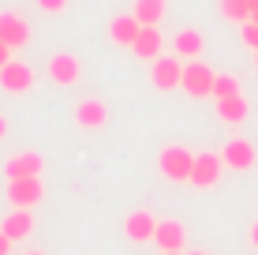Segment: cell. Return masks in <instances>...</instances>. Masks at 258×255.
I'll return each mask as SVG.
<instances>
[{"instance_id":"f1b7e54d","label":"cell","mask_w":258,"mask_h":255,"mask_svg":"<svg viewBox=\"0 0 258 255\" xmlns=\"http://www.w3.org/2000/svg\"><path fill=\"white\" fill-rule=\"evenodd\" d=\"M23 255H45V251H23Z\"/></svg>"},{"instance_id":"f546056e","label":"cell","mask_w":258,"mask_h":255,"mask_svg":"<svg viewBox=\"0 0 258 255\" xmlns=\"http://www.w3.org/2000/svg\"><path fill=\"white\" fill-rule=\"evenodd\" d=\"M161 255H183V251H161Z\"/></svg>"},{"instance_id":"8fae6325","label":"cell","mask_w":258,"mask_h":255,"mask_svg":"<svg viewBox=\"0 0 258 255\" xmlns=\"http://www.w3.org/2000/svg\"><path fill=\"white\" fill-rule=\"evenodd\" d=\"M221 169H225V162H221V154H195V169H191V180L195 188H213V184L221 180Z\"/></svg>"},{"instance_id":"ba28073f","label":"cell","mask_w":258,"mask_h":255,"mask_svg":"<svg viewBox=\"0 0 258 255\" xmlns=\"http://www.w3.org/2000/svg\"><path fill=\"white\" fill-rule=\"evenodd\" d=\"M75 124L86 128V131H101L105 124H109V101L101 98H83L75 105Z\"/></svg>"},{"instance_id":"52a82bcc","label":"cell","mask_w":258,"mask_h":255,"mask_svg":"<svg viewBox=\"0 0 258 255\" xmlns=\"http://www.w3.org/2000/svg\"><path fill=\"white\" fill-rule=\"evenodd\" d=\"M34 86V68L23 64V60H12V64L0 68V90L4 94H26Z\"/></svg>"},{"instance_id":"5bb4252c","label":"cell","mask_w":258,"mask_h":255,"mask_svg":"<svg viewBox=\"0 0 258 255\" xmlns=\"http://www.w3.org/2000/svg\"><path fill=\"white\" fill-rule=\"evenodd\" d=\"M202 45H206V38H202V30H195V26H183V30H176V38H172V53L180 60H199Z\"/></svg>"},{"instance_id":"3957f363","label":"cell","mask_w":258,"mask_h":255,"mask_svg":"<svg viewBox=\"0 0 258 255\" xmlns=\"http://www.w3.org/2000/svg\"><path fill=\"white\" fill-rule=\"evenodd\" d=\"M180 79H183V64H180V57H157V60H150V83L157 86V90H176L180 86Z\"/></svg>"},{"instance_id":"83f0119b","label":"cell","mask_w":258,"mask_h":255,"mask_svg":"<svg viewBox=\"0 0 258 255\" xmlns=\"http://www.w3.org/2000/svg\"><path fill=\"white\" fill-rule=\"evenodd\" d=\"M247 4H251V15H254L258 12V0H247Z\"/></svg>"},{"instance_id":"cb8c5ba5","label":"cell","mask_w":258,"mask_h":255,"mask_svg":"<svg viewBox=\"0 0 258 255\" xmlns=\"http://www.w3.org/2000/svg\"><path fill=\"white\" fill-rule=\"evenodd\" d=\"M4 64H12V49H8L4 41H0V68H4Z\"/></svg>"},{"instance_id":"1f68e13d","label":"cell","mask_w":258,"mask_h":255,"mask_svg":"<svg viewBox=\"0 0 258 255\" xmlns=\"http://www.w3.org/2000/svg\"><path fill=\"white\" fill-rule=\"evenodd\" d=\"M251 23H258V12H254V15H251Z\"/></svg>"},{"instance_id":"e0dca14e","label":"cell","mask_w":258,"mask_h":255,"mask_svg":"<svg viewBox=\"0 0 258 255\" xmlns=\"http://www.w3.org/2000/svg\"><path fill=\"white\" fill-rule=\"evenodd\" d=\"M139 30H142V23L135 19V15H116V19L109 23V38L116 41V45H135V38H139Z\"/></svg>"},{"instance_id":"ac0fdd59","label":"cell","mask_w":258,"mask_h":255,"mask_svg":"<svg viewBox=\"0 0 258 255\" xmlns=\"http://www.w3.org/2000/svg\"><path fill=\"white\" fill-rule=\"evenodd\" d=\"M165 12H168V0H135V4H131V15H135L142 26H157L165 19Z\"/></svg>"},{"instance_id":"7a4b0ae2","label":"cell","mask_w":258,"mask_h":255,"mask_svg":"<svg viewBox=\"0 0 258 255\" xmlns=\"http://www.w3.org/2000/svg\"><path fill=\"white\" fill-rule=\"evenodd\" d=\"M213 83H217V72L202 60H183V94L187 98H213Z\"/></svg>"},{"instance_id":"d4e9b609","label":"cell","mask_w":258,"mask_h":255,"mask_svg":"<svg viewBox=\"0 0 258 255\" xmlns=\"http://www.w3.org/2000/svg\"><path fill=\"white\" fill-rule=\"evenodd\" d=\"M0 255H12V240H8L4 233H0Z\"/></svg>"},{"instance_id":"484cf974","label":"cell","mask_w":258,"mask_h":255,"mask_svg":"<svg viewBox=\"0 0 258 255\" xmlns=\"http://www.w3.org/2000/svg\"><path fill=\"white\" fill-rule=\"evenodd\" d=\"M251 244H254V248H258V222L251 225Z\"/></svg>"},{"instance_id":"d6986e66","label":"cell","mask_w":258,"mask_h":255,"mask_svg":"<svg viewBox=\"0 0 258 255\" xmlns=\"http://www.w3.org/2000/svg\"><path fill=\"white\" fill-rule=\"evenodd\" d=\"M247 113H251V105H247L243 94H236V98H221V101H217V117L225 120V124H232V128L243 124Z\"/></svg>"},{"instance_id":"6da1fadb","label":"cell","mask_w":258,"mask_h":255,"mask_svg":"<svg viewBox=\"0 0 258 255\" xmlns=\"http://www.w3.org/2000/svg\"><path fill=\"white\" fill-rule=\"evenodd\" d=\"M157 165H161V177H165V180L187 184V180H191V169H195V154L187 150V146L172 143V146H165V150H161Z\"/></svg>"},{"instance_id":"ffe728a7","label":"cell","mask_w":258,"mask_h":255,"mask_svg":"<svg viewBox=\"0 0 258 255\" xmlns=\"http://www.w3.org/2000/svg\"><path fill=\"white\" fill-rule=\"evenodd\" d=\"M221 15L243 26V23H251V4L247 0H221Z\"/></svg>"},{"instance_id":"7c38bea8","label":"cell","mask_w":258,"mask_h":255,"mask_svg":"<svg viewBox=\"0 0 258 255\" xmlns=\"http://www.w3.org/2000/svg\"><path fill=\"white\" fill-rule=\"evenodd\" d=\"M123 233H127V240L146 244V240H154V233H157V218L150 214V210H131L127 222H123Z\"/></svg>"},{"instance_id":"5b68a950","label":"cell","mask_w":258,"mask_h":255,"mask_svg":"<svg viewBox=\"0 0 258 255\" xmlns=\"http://www.w3.org/2000/svg\"><path fill=\"white\" fill-rule=\"evenodd\" d=\"M49 79L56 86H75L83 79V60L75 53H52L49 57Z\"/></svg>"},{"instance_id":"4316f807","label":"cell","mask_w":258,"mask_h":255,"mask_svg":"<svg viewBox=\"0 0 258 255\" xmlns=\"http://www.w3.org/2000/svg\"><path fill=\"white\" fill-rule=\"evenodd\" d=\"M4 135H8V120L0 117V139H4Z\"/></svg>"},{"instance_id":"30bf717a","label":"cell","mask_w":258,"mask_h":255,"mask_svg":"<svg viewBox=\"0 0 258 255\" xmlns=\"http://www.w3.org/2000/svg\"><path fill=\"white\" fill-rule=\"evenodd\" d=\"M41 169H45V162H41L38 150H19V154L8 158L4 177L8 180H26V177H41Z\"/></svg>"},{"instance_id":"603a6c76","label":"cell","mask_w":258,"mask_h":255,"mask_svg":"<svg viewBox=\"0 0 258 255\" xmlns=\"http://www.w3.org/2000/svg\"><path fill=\"white\" fill-rule=\"evenodd\" d=\"M34 4H38L45 15H64L68 12V0H34Z\"/></svg>"},{"instance_id":"d6a6232c","label":"cell","mask_w":258,"mask_h":255,"mask_svg":"<svg viewBox=\"0 0 258 255\" xmlns=\"http://www.w3.org/2000/svg\"><path fill=\"white\" fill-rule=\"evenodd\" d=\"M254 64H258V53H254Z\"/></svg>"},{"instance_id":"2e32d148","label":"cell","mask_w":258,"mask_h":255,"mask_svg":"<svg viewBox=\"0 0 258 255\" xmlns=\"http://www.w3.org/2000/svg\"><path fill=\"white\" fill-rule=\"evenodd\" d=\"M0 233L8 236V240H26V236L34 233V214L30 210H12V214L4 218V225H0Z\"/></svg>"},{"instance_id":"4dcf8cb0","label":"cell","mask_w":258,"mask_h":255,"mask_svg":"<svg viewBox=\"0 0 258 255\" xmlns=\"http://www.w3.org/2000/svg\"><path fill=\"white\" fill-rule=\"evenodd\" d=\"M187 255H210V251H187Z\"/></svg>"},{"instance_id":"4fadbf2b","label":"cell","mask_w":258,"mask_h":255,"mask_svg":"<svg viewBox=\"0 0 258 255\" xmlns=\"http://www.w3.org/2000/svg\"><path fill=\"white\" fill-rule=\"evenodd\" d=\"M154 244H157L161 251H183V244H187V229H183V222H176V218L157 222Z\"/></svg>"},{"instance_id":"7402d4cb","label":"cell","mask_w":258,"mask_h":255,"mask_svg":"<svg viewBox=\"0 0 258 255\" xmlns=\"http://www.w3.org/2000/svg\"><path fill=\"white\" fill-rule=\"evenodd\" d=\"M239 38H243V45H247V49H254V53H258V23H243Z\"/></svg>"},{"instance_id":"44dd1931","label":"cell","mask_w":258,"mask_h":255,"mask_svg":"<svg viewBox=\"0 0 258 255\" xmlns=\"http://www.w3.org/2000/svg\"><path fill=\"white\" fill-rule=\"evenodd\" d=\"M236 94H243V90H239V79L236 75H217V83H213V101L236 98Z\"/></svg>"},{"instance_id":"9c48e42d","label":"cell","mask_w":258,"mask_h":255,"mask_svg":"<svg viewBox=\"0 0 258 255\" xmlns=\"http://www.w3.org/2000/svg\"><path fill=\"white\" fill-rule=\"evenodd\" d=\"M30 38H34V30H30V23H26L23 15L0 12V41H4L8 49H19V45H26Z\"/></svg>"},{"instance_id":"9a60e30c","label":"cell","mask_w":258,"mask_h":255,"mask_svg":"<svg viewBox=\"0 0 258 255\" xmlns=\"http://www.w3.org/2000/svg\"><path fill=\"white\" fill-rule=\"evenodd\" d=\"M161 45H165V34L157 30V26H142L135 45H131V53H135L139 60H157L161 57Z\"/></svg>"},{"instance_id":"8992f818","label":"cell","mask_w":258,"mask_h":255,"mask_svg":"<svg viewBox=\"0 0 258 255\" xmlns=\"http://www.w3.org/2000/svg\"><path fill=\"white\" fill-rule=\"evenodd\" d=\"M221 162H225L228 169H236V173H247V169H254L258 150H254L251 139H228L225 150H221Z\"/></svg>"},{"instance_id":"277c9868","label":"cell","mask_w":258,"mask_h":255,"mask_svg":"<svg viewBox=\"0 0 258 255\" xmlns=\"http://www.w3.org/2000/svg\"><path fill=\"white\" fill-rule=\"evenodd\" d=\"M45 195V184L41 177H26V180H8V199L15 210H34Z\"/></svg>"}]
</instances>
